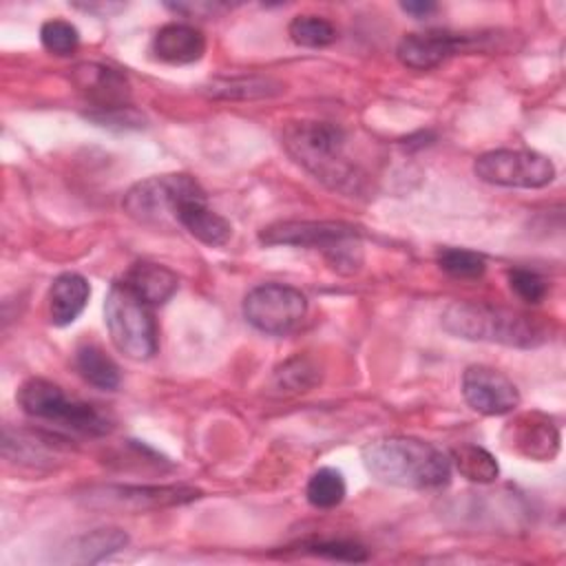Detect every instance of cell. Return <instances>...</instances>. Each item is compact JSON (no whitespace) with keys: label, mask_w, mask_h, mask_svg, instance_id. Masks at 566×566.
Instances as JSON below:
<instances>
[{"label":"cell","mask_w":566,"mask_h":566,"mask_svg":"<svg viewBox=\"0 0 566 566\" xmlns=\"http://www.w3.org/2000/svg\"><path fill=\"white\" fill-rule=\"evenodd\" d=\"M442 327L467 340L531 349L546 340V332L531 316L473 301H455L442 314Z\"/></svg>","instance_id":"cell-3"},{"label":"cell","mask_w":566,"mask_h":566,"mask_svg":"<svg viewBox=\"0 0 566 566\" xmlns=\"http://www.w3.org/2000/svg\"><path fill=\"white\" fill-rule=\"evenodd\" d=\"M363 462L376 480L400 489L431 491L447 486L451 480V458L418 438L391 436L374 440L363 447Z\"/></svg>","instance_id":"cell-2"},{"label":"cell","mask_w":566,"mask_h":566,"mask_svg":"<svg viewBox=\"0 0 566 566\" xmlns=\"http://www.w3.org/2000/svg\"><path fill=\"white\" fill-rule=\"evenodd\" d=\"M201 491L188 484H106L84 493V502L95 509L157 511L199 500Z\"/></svg>","instance_id":"cell-10"},{"label":"cell","mask_w":566,"mask_h":566,"mask_svg":"<svg viewBox=\"0 0 566 566\" xmlns=\"http://www.w3.org/2000/svg\"><path fill=\"white\" fill-rule=\"evenodd\" d=\"M122 281L133 294H137L150 307L168 303L179 287L177 274L170 268L153 261L133 263Z\"/></svg>","instance_id":"cell-18"},{"label":"cell","mask_w":566,"mask_h":566,"mask_svg":"<svg viewBox=\"0 0 566 566\" xmlns=\"http://www.w3.org/2000/svg\"><path fill=\"white\" fill-rule=\"evenodd\" d=\"M478 38L469 33H451L442 29H429L420 33H407L400 38L396 55L400 64L413 71H429L442 64L447 57L475 49Z\"/></svg>","instance_id":"cell-12"},{"label":"cell","mask_w":566,"mask_h":566,"mask_svg":"<svg viewBox=\"0 0 566 566\" xmlns=\"http://www.w3.org/2000/svg\"><path fill=\"white\" fill-rule=\"evenodd\" d=\"M287 33L294 44L305 46V49H323V46H329L332 42H336V38H338L336 27L327 18L316 15V13L294 15L287 27Z\"/></svg>","instance_id":"cell-25"},{"label":"cell","mask_w":566,"mask_h":566,"mask_svg":"<svg viewBox=\"0 0 566 566\" xmlns=\"http://www.w3.org/2000/svg\"><path fill=\"white\" fill-rule=\"evenodd\" d=\"M263 245H296L321 250L340 274H354L363 265L360 232L343 221H276L259 232Z\"/></svg>","instance_id":"cell-4"},{"label":"cell","mask_w":566,"mask_h":566,"mask_svg":"<svg viewBox=\"0 0 566 566\" xmlns=\"http://www.w3.org/2000/svg\"><path fill=\"white\" fill-rule=\"evenodd\" d=\"M347 486H345V478L338 469L334 467H321L316 469L305 486V497L314 509L327 511L338 506L345 500Z\"/></svg>","instance_id":"cell-23"},{"label":"cell","mask_w":566,"mask_h":566,"mask_svg":"<svg viewBox=\"0 0 566 566\" xmlns=\"http://www.w3.org/2000/svg\"><path fill=\"white\" fill-rule=\"evenodd\" d=\"M40 42L49 53L64 57L75 53L80 44V31L69 20L53 18L40 27Z\"/></svg>","instance_id":"cell-28"},{"label":"cell","mask_w":566,"mask_h":566,"mask_svg":"<svg viewBox=\"0 0 566 566\" xmlns=\"http://www.w3.org/2000/svg\"><path fill=\"white\" fill-rule=\"evenodd\" d=\"M281 142L287 155L329 190L347 197L369 190V175L352 157L349 137L340 126L318 119L290 122L281 133Z\"/></svg>","instance_id":"cell-1"},{"label":"cell","mask_w":566,"mask_h":566,"mask_svg":"<svg viewBox=\"0 0 566 566\" xmlns=\"http://www.w3.org/2000/svg\"><path fill=\"white\" fill-rule=\"evenodd\" d=\"M442 272H447L453 279L471 281L480 279L486 270V261L482 254L464 248H442L436 256Z\"/></svg>","instance_id":"cell-27"},{"label":"cell","mask_w":566,"mask_h":566,"mask_svg":"<svg viewBox=\"0 0 566 566\" xmlns=\"http://www.w3.org/2000/svg\"><path fill=\"white\" fill-rule=\"evenodd\" d=\"M18 405L35 420L53 422L73 433L99 438L111 433L113 422L95 405L69 398L60 385L46 378H29L18 389Z\"/></svg>","instance_id":"cell-5"},{"label":"cell","mask_w":566,"mask_h":566,"mask_svg":"<svg viewBox=\"0 0 566 566\" xmlns=\"http://www.w3.org/2000/svg\"><path fill=\"white\" fill-rule=\"evenodd\" d=\"M128 544V533L119 526H99L88 533L73 537L64 548V562L71 564H95Z\"/></svg>","instance_id":"cell-20"},{"label":"cell","mask_w":566,"mask_h":566,"mask_svg":"<svg viewBox=\"0 0 566 566\" xmlns=\"http://www.w3.org/2000/svg\"><path fill=\"white\" fill-rule=\"evenodd\" d=\"M206 195L199 181L184 172L155 175L137 181L124 195V212L148 228H170L177 226L179 206L190 199Z\"/></svg>","instance_id":"cell-7"},{"label":"cell","mask_w":566,"mask_h":566,"mask_svg":"<svg viewBox=\"0 0 566 566\" xmlns=\"http://www.w3.org/2000/svg\"><path fill=\"white\" fill-rule=\"evenodd\" d=\"M400 9L413 18H427L438 9V4L431 0H411V2H400Z\"/></svg>","instance_id":"cell-32"},{"label":"cell","mask_w":566,"mask_h":566,"mask_svg":"<svg viewBox=\"0 0 566 566\" xmlns=\"http://www.w3.org/2000/svg\"><path fill=\"white\" fill-rule=\"evenodd\" d=\"M66 438L46 431H13L4 429L2 433V455L9 462L29 469L51 471L57 462L64 460Z\"/></svg>","instance_id":"cell-15"},{"label":"cell","mask_w":566,"mask_h":566,"mask_svg":"<svg viewBox=\"0 0 566 566\" xmlns=\"http://www.w3.org/2000/svg\"><path fill=\"white\" fill-rule=\"evenodd\" d=\"M283 84L263 75H234L217 77L206 86V93L217 99H261L283 93Z\"/></svg>","instance_id":"cell-21"},{"label":"cell","mask_w":566,"mask_h":566,"mask_svg":"<svg viewBox=\"0 0 566 566\" xmlns=\"http://www.w3.org/2000/svg\"><path fill=\"white\" fill-rule=\"evenodd\" d=\"M153 307L133 294L124 281H115L104 301V321L113 345L133 360H146L157 352V325Z\"/></svg>","instance_id":"cell-6"},{"label":"cell","mask_w":566,"mask_h":566,"mask_svg":"<svg viewBox=\"0 0 566 566\" xmlns=\"http://www.w3.org/2000/svg\"><path fill=\"white\" fill-rule=\"evenodd\" d=\"M462 396L482 416H506L520 405L515 382L489 365H471L462 374Z\"/></svg>","instance_id":"cell-11"},{"label":"cell","mask_w":566,"mask_h":566,"mask_svg":"<svg viewBox=\"0 0 566 566\" xmlns=\"http://www.w3.org/2000/svg\"><path fill=\"white\" fill-rule=\"evenodd\" d=\"M272 382L279 391H287V394L310 391L321 382V371L314 360L305 356H294L274 369Z\"/></svg>","instance_id":"cell-26"},{"label":"cell","mask_w":566,"mask_h":566,"mask_svg":"<svg viewBox=\"0 0 566 566\" xmlns=\"http://www.w3.org/2000/svg\"><path fill=\"white\" fill-rule=\"evenodd\" d=\"M473 172L478 179L502 188H544L555 179L553 161L526 148H497L482 153Z\"/></svg>","instance_id":"cell-9"},{"label":"cell","mask_w":566,"mask_h":566,"mask_svg":"<svg viewBox=\"0 0 566 566\" xmlns=\"http://www.w3.org/2000/svg\"><path fill=\"white\" fill-rule=\"evenodd\" d=\"M75 367L80 376L97 389H117L119 387V367L113 363L106 352L95 343H84L75 352Z\"/></svg>","instance_id":"cell-22"},{"label":"cell","mask_w":566,"mask_h":566,"mask_svg":"<svg viewBox=\"0 0 566 566\" xmlns=\"http://www.w3.org/2000/svg\"><path fill=\"white\" fill-rule=\"evenodd\" d=\"M305 314V294L285 283H261L243 298L245 321L263 334L285 336L303 323Z\"/></svg>","instance_id":"cell-8"},{"label":"cell","mask_w":566,"mask_h":566,"mask_svg":"<svg viewBox=\"0 0 566 566\" xmlns=\"http://www.w3.org/2000/svg\"><path fill=\"white\" fill-rule=\"evenodd\" d=\"M303 551L334 562H367L369 557L365 546L349 539H314L303 544Z\"/></svg>","instance_id":"cell-29"},{"label":"cell","mask_w":566,"mask_h":566,"mask_svg":"<svg viewBox=\"0 0 566 566\" xmlns=\"http://www.w3.org/2000/svg\"><path fill=\"white\" fill-rule=\"evenodd\" d=\"M451 462L455 464L460 475H464L467 480L478 482V484H489L500 473L495 458L478 444H462V447L453 449Z\"/></svg>","instance_id":"cell-24"},{"label":"cell","mask_w":566,"mask_h":566,"mask_svg":"<svg viewBox=\"0 0 566 566\" xmlns=\"http://www.w3.org/2000/svg\"><path fill=\"white\" fill-rule=\"evenodd\" d=\"M71 80L77 91L97 108L95 113L128 108L130 84L117 69L97 62H82L71 69Z\"/></svg>","instance_id":"cell-14"},{"label":"cell","mask_w":566,"mask_h":566,"mask_svg":"<svg viewBox=\"0 0 566 566\" xmlns=\"http://www.w3.org/2000/svg\"><path fill=\"white\" fill-rule=\"evenodd\" d=\"M157 60L168 64H192L206 53L203 33L186 22H168L159 27L150 44Z\"/></svg>","instance_id":"cell-17"},{"label":"cell","mask_w":566,"mask_h":566,"mask_svg":"<svg viewBox=\"0 0 566 566\" xmlns=\"http://www.w3.org/2000/svg\"><path fill=\"white\" fill-rule=\"evenodd\" d=\"M502 438L506 449L537 462L553 460L559 451V440H562L555 422L539 411H526L515 416L504 427Z\"/></svg>","instance_id":"cell-13"},{"label":"cell","mask_w":566,"mask_h":566,"mask_svg":"<svg viewBox=\"0 0 566 566\" xmlns=\"http://www.w3.org/2000/svg\"><path fill=\"white\" fill-rule=\"evenodd\" d=\"M166 9L186 18H214L232 7L226 2H210V0H195V2H166Z\"/></svg>","instance_id":"cell-31"},{"label":"cell","mask_w":566,"mask_h":566,"mask_svg":"<svg viewBox=\"0 0 566 566\" xmlns=\"http://www.w3.org/2000/svg\"><path fill=\"white\" fill-rule=\"evenodd\" d=\"M509 287L520 301L531 305L539 303L548 292V283L544 281V276L524 268H515L509 272Z\"/></svg>","instance_id":"cell-30"},{"label":"cell","mask_w":566,"mask_h":566,"mask_svg":"<svg viewBox=\"0 0 566 566\" xmlns=\"http://www.w3.org/2000/svg\"><path fill=\"white\" fill-rule=\"evenodd\" d=\"M88 296H91V285L82 274H77V272L60 274L49 287L51 323L57 327L71 325L86 307Z\"/></svg>","instance_id":"cell-19"},{"label":"cell","mask_w":566,"mask_h":566,"mask_svg":"<svg viewBox=\"0 0 566 566\" xmlns=\"http://www.w3.org/2000/svg\"><path fill=\"white\" fill-rule=\"evenodd\" d=\"M177 226L184 228L190 237L203 245L219 248L226 245L232 237V226L219 212L208 206L206 195L186 199L177 210Z\"/></svg>","instance_id":"cell-16"}]
</instances>
